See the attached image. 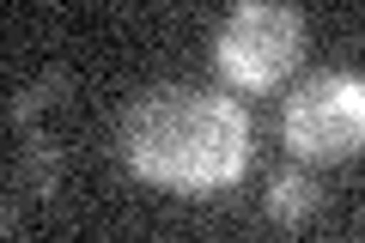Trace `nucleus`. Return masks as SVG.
<instances>
[{
    "label": "nucleus",
    "mask_w": 365,
    "mask_h": 243,
    "mask_svg": "<svg viewBox=\"0 0 365 243\" xmlns=\"http://www.w3.org/2000/svg\"><path fill=\"white\" fill-rule=\"evenodd\" d=\"M262 207H268V219H280V225H304V219H317V207H323V189H317V177H304V170H280V177L268 182V195H262Z\"/></svg>",
    "instance_id": "20e7f679"
},
{
    "label": "nucleus",
    "mask_w": 365,
    "mask_h": 243,
    "mask_svg": "<svg viewBox=\"0 0 365 243\" xmlns=\"http://www.w3.org/2000/svg\"><path fill=\"white\" fill-rule=\"evenodd\" d=\"M116 146L134 177L170 195L232 189L250 165V115L201 86H153L122 110Z\"/></svg>",
    "instance_id": "f257e3e1"
},
{
    "label": "nucleus",
    "mask_w": 365,
    "mask_h": 243,
    "mask_svg": "<svg viewBox=\"0 0 365 243\" xmlns=\"http://www.w3.org/2000/svg\"><path fill=\"white\" fill-rule=\"evenodd\" d=\"M304 55V13L287 0H244L213 31V67L237 91H268Z\"/></svg>",
    "instance_id": "f03ea898"
},
{
    "label": "nucleus",
    "mask_w": 365,
    "mask_h": 243,
    "mask_svg": "<svg viewBox=\"0 0 365 243\" xmlns=\"http://www.w3.org/2000/svg\"><path fill=\"white\" fill-rule=\"evenodd\" d=\"M280 134L304 165H341V158L365 152V79L359 73H311L287 98Z\"/></svg>",
    "instance_id": "7ed1b4c3"
}]
</instances>
